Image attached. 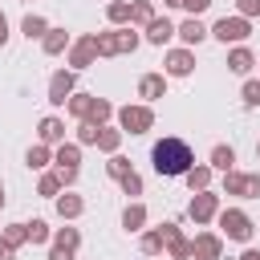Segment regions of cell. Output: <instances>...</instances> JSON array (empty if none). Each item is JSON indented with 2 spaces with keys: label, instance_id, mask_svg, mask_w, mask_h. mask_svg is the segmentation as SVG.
Instances as JSON below:
<instances>
[{
  "label": "cell",
  "instance_id": "obj_1",
  "mask_svg": "<svg viewBox=\"0 0 260 260\" xmlns=\"http://www.w3.org/2000/svg\"><path fill=\"white\" fill-rule=\"evenodd\" d=\"M150 158H154V171H158V175H187V171L195 167V154H191V146H187L183 138H162V142H154Z\"/></svg>",
  "mask_w": 260,
  "mask_h": 260
},
{
  "label": "cell",
  "instance_id": "obj_2",
  "mask_svg": "<svg viewBox=\"0 0 260 260\" xmlns=\"http://www.w3.org/2000/svg\"><path fill=\"white\" fill-rule=\"evenodd\" d=\"M219 228H223L228 240H248V236H252V219H248L244 211H236V207L219 215Z\"/></svg>",
  "mask_w": 260,
  "mask_h": 260
},
{
  "label": "cell",
  "instance_id": "obj_3",
  "mask_svg": "<svg viewBox=\"0 0 260 260\" xmlns=\"http://www.w3.org/2000/svg\"><path fill=\"white\" fill-rule=\"evenodd\" d=\"M118 118H122V126H126L130 134H142V130H150V122H154V114H150L146 106H126V110H118Z\"/></svg>",
  "mask_w": 260,
  "mask_h": 260
},
{
  "label": "cell",
  "instance_id": "obj_4",
  "mask_svg": "<svg viewBox=\"0 0 260 260\" xmlns=\"http://www.w3.org/2000/svg\"><path fill=\"white\" fill-rule=\"evenodd\" d=\"M211 32H215L223 45H228V41H244V37H248V20H244V16H223Z\"/></svg>",
  "mask_w": 260,
  "mask_h": 260
},
{
  "label": "cell",
  "instance_id": "obj_5",
  "mask_svg": "<svg viewBox=\"0 0 260 260\" xmlns=\"http://www.w3.org/2000/svg\"><path fill=\"white\" fill-rule=\"evenodd\" d=\"M223 187L232 195H260V175H236V171H228Z\"/></svg>",
  "mask_w": 260,
  "mask_h": 260
},
{
  "label": "cell",
  "instance_id": "obj_6",
  "mask_svg": "<svg viewBox=\"0 0 260 260\" xmlns=\"http://www.w3.org/2000/svg\"><path fill=\"white\" fill-rule=\"evenodd\" d=\"M175 32H179V28H175V24L167 20V16H154V20L146 24V41H150V45H167V41H171Z\"/></svg>",
  "mask_w": 260,
  "mask_h": 260
},
{
  "label": "cell",
  "instance_id": "obj_7",
  "mask_svg": "<svg viewBox=\"0 0 260 260\" xmlns=\"http://www.w3.org/2000/svg\"><path fill=\"white\" fill-rule=\"evenodd\" d=\"M69 89H73V73H53V81H49V102H53V106H65V102H69Z\"/></svg>",
  "mask_w": 260,
  "mask_h": 260
},
{
  "label": "cell",
  "instance_id": "obj_8",
  "mask_svg": "<svg viewBox=\"0 0 260 260\" xmlns=\"http://www.w3.org/2000/svg\"><path fill=\"white\" fill-rule=\"evenodd\" d=\"M191 256L195 260H219V240L215 236H195L191 240Z\"/></svg>",
  "mask_w": 260,
  "mask_h": 260
},
{
  "label": "cell",
  "instance_id": "obj_9",
  "mask_svg": "<svg viewBox=\"0 0 260 260\" xmlns=\"http://www.w3.org/2000/svg\"><path fill=\"white\" fill-rule=\"evenodd\" d=\"M138 93H142L146 102H154V98H162V93H167V77H162V73H146V77L138 81Z\"/></svg>",
  "mask_w": 260,
  "mask_h": 260
},
{
  "label": "cell",
  "instance_id": "obj_10",
  "mask_svg": "<svg viewBox=\"0 0 260 260\" xmlns=\"http://www.w3.org/2000/svg\"><path fill=\"white\" fill-rule=\"evenodd\" d=\"M93 53H98V37L77 41V49H73V69H85V65L93 61Z\"/></svg>",
  "mask_w": 260,
  "mask_h": 260
},
{
  "label": "cell",
  "instance_id": "obj_11",
  "mask_svg": "<svg viewBox=\"0 0 260 260\" xmlns=\"http://www.w3.org/2000/svg\"><path fill=\"white\" fill-rule=\"evenodd\" d=\"M191 215L203 223V219H211L215 215V195H207V191H199L195 199H191Z\"/></svg>",
  "mask_w": 260,
  "mask_h": 260
},
{
  "label": "cell",
  "instance_id": "obj_12",
  "mask_svg": "<svg viewBox=\"0 0 260 260\" xmlns=\"http://www.w3.org/2000/svg\"><path fill=\"white\" fill-rule=\"evenodd\" d=\"M167 73L187 77V73H191V53H187V49H175V53L167 57Z\"/></svg>",
  "mask_w": 260,
  "mask_h": 260
},
{
  "label": "cell",
  "instance_id": "obj_13",
  "mask_svg": "<svg viewBox=\"0 0 260 260\" xmlns=\"http://www.w3.org/2000/svg\"><path fill=\"white\" fill-rule=\"evenodd\" d=\"M98 110V98H89V93H77V98H69V114H77V118H85L89 122V114Z\"/></svg>",
  "mask_w": 260,
  "mask_h": 260
},
{
  "label": "cell",
  "instance_id": "obj_14",
  "mask_svg": "<svg viewBox=\"0 0 260 260\" xmlns=\"http://www.w3.org/2000/svg\"><path fill=\"white\" fill-rule=\"evenodd\" d=\"M179 37H183L187 45H199V41L207 37V28H203V24H199V20L191 16V20H183V24H179Z\"/></svg>",
  "mask_w": 260,
  "mask_h": 260
},
{
  "label": "cell",
  "instance_id": "obj_15",
  "mask_svg": "<svg viewBox=\"0 0 260 260\" xmlns=\"http://www.w3.org/2000/svg\"><path fill=\"white\" fill-rule=\"evenodd\" d=\"M252 65H256V61H252V53H248V49H236V53L228 57V69H232V73H248Z\"/></svg>",
  "mask_w": 260,
  "mask_h": 260
},
{
  "label": "cell",
  "instance_id": "obj_16",
  "mask_svg": "<svg viewBox=\"0 0 260 260\" xmlns=\"http://www.w3.org/2000/svg\"><path fill=\"white\" fill-rule=\"evenodd\" d=\"M232 162H236V150L232 146H215L211 150V167L215 171H232Z\"/></svg>",
  "mask_w": 260,
  "mask_h": 260
},
{
  "label": "cell",
  "instance_id": "obj_17",
  "mask_svg": "<svg viewBox=\"0 0 260 260\" xmlns=\"http://www.w3.org/2000/svg\"><path fill=\"white\" fill-rule=\"evenodd\" d=\"M20 28H24V37H28V41H32V37H45V32H49L45 16H32V12L24 16V24H20Z\"/></svg>",
  "mask_w": 260,
  "mask_h": 260
},
{
  "label": "cell",
  "instance_id": "obj_18",
  "mask_svg": "<svg viewBox=\"0 0 260 260\" xmlns=\"http://www.w3.org/2000/svg\"><path fill=\"white\" fill-rule=\"evenodd\" d=\"M41 138H45V142H61V138H65V126H61L57 118H45V122H41Z\"/></svg>",
  "mask_w": 260,
  "mask_h": 260
},
{
  "label": "cell",
  "instance_id": "obj_19",
  "mask_svg": "<svg viewBox=\"0 0 260 260\" xmlns=\"http://www.w3.org/2000/svg\"><path fill=\"white\" fill-rule=\"evenodd\" d=\"M77 158H81L77 146H61V150H57V167H61V171H77Z\"/></svg>",
  "mask_w": 260,
  "mask_h": 260
},
{
  "label": "cell",
  "instance_id": "obj_20",
  "mask_svg": "<svg viewBox=\"0 0 260 260\" xmlns=\"http://www.w3.org/2000/svg\"><path fill=\"white\" fill-rule=\"evenodd\" d=\"M142 219H146V207H142V203H134V207H126V215H122V223H126V232H138V228H142Z\"/></svg>",
  "mask_w": 260,
  "mask_h": 260
},
{
  "label": "cell",
  "instance_id": "obj_21",
  "mask_svg": "<svg viewBox=\"0 0 260 260\" xmlns=\"http://www.w3.org/2000/svg\"><path fill=\"white\" fill-rule=\"evenodd\" d=\"M65 41H69V37H65V28H49V32H45V53H61V49H65Z\"/></svg>",
  "mask_w": 260,
  "mask_h": 260
},
{
  "label": "cell",
  "instance_id": "obj_22",
  "mask_svg": "<svg viewBox=\"0 0 260 260\" xmlns=\"http://www.w3.org/2000/svg\"><path fill=\"white\" fill-rule=\"evenodd\" d=\"M207 179H211V171H207V167H191V171H187L191 191H203V187H207Z\"/></svg>",
  "mask_w": 260,
  "mask_h": 260
},
{
  "label": "cell",
  "instance_id": "obj_23",
  "mask_svg": "<svg viewBox=\"0 0 260 260\" xmlns=\"http://www.w3.org/2000/svg\"><path fill=\"white\" fill-rule=\"evenodd\" d=\"M57 211L73 219V215H81V199H77V195H61V199H57Z\"/></svg>",
  "mask_w": 260,
  "mask_h": 260
},
{
  "label": "cell",
  "instance_id": "obj_24",
  "mask_svg": "<svg viewBox=\"0 0 260 260\" xmlns=\"http://www.w3.org/2000/svg\"><path fill=\"white\" fill-rule=\"evenodd\" d=\"M130 20H142V24H150V20H154V12H150V4H146V0H138V4H130Z\"/></svg>",
  "mask_w": 260,
  "mask_h": 260
},
{
  "label": "cell",
  "instance_id": "obj_25",
  "mask_svg": "<svg viewBox=\"0 0 260 260\" xmlns=\"http://www.w3.org/2000/svg\"><path fill=\"white\" fill-rule=\"evenodd\" d=\"M4 240H8L12 248H16V244H24V240H28V223H12V228L4 232Z\"/></svg>",
  "mask_w": 260,
  "mask_h": 260
},
{
  "label": "cell",
  "instance_id": "obj_26",
  "mask_svg": "<svg viewBox=\"0 0 260 260\" xmlns=\"http://www.w3.org/2000/svg\"><path fill=\"white\" fill-rule=\"evenodd\" d=\"M28 240H32V244H45V240H49V228H45V219H32V223H28Z\"/></svg>",
  "mask_w": 260,
  "mask_h": 260
},
{
  "label": "cell",
  "instance_id": "obj_27",
  "mask_svg": "<svg viewBox=\"0 0 260 260\" xmlns=\"http://www.w3.org/2000/svg\"><path fill=\"white\" fill-rule=\"evenodd\" d=\"M98 146H102V150H114V146H118V130H106V126H102V130H98Z\"/></svg>",
  "mask_w": 260,
  "mask_h": 260
},
{
  "label": "cell",
  "instance_id": "obj_28",
  "mask_svg": "<svg viewBox=\"0 0 260 260\" xmlns=\"http://www.w3.org/2000/svg\"><path fill=\"white\" fill-rule=\"evenodd\" d=\"M122 191H126V195H142V179H138L134 171H130V175H122Z\"/></svg>",
  "mask_w": 260,
  "mask_h": 260
},
{
  "label": "cell",
  "instance_id": "obj_29",
  "mask_svg": "<svg viewBox=\"0 0 260 260\" xmlns=\"http://www.w3.org/2000/svg\"><path fill=\"white\" fill-rule=\"evenodd\" d=\"M77 240H81L77 228H61V232H57V244H61V248H77Z\"/></svg>",
  "mask_w": 260,
  "mask_h": 260
},
{
  "label": "cell",
  "instance_id": "obj_30",
  "mask_svg": "<svg viewBox=\"0 0 260 260\" xmlns=\"http://www.w3.org/2000/svg\"><path fill=\"white\" fill-rule=\"evenodd\" d=\"M45 162H49V150L45 146H32L28 150V167H45Z\"/></svg>",
  "mask_w": 260,
  "mask_h": 260
},
{
  "label": "cell",
  "instance_id": "obj_31",
  "mask_svg": "<svg viewBox=\"0 0 260 260\" xmlns=\"http://www.w3.org/2000/svg\"><path fill=\"white\" fill-rule=\"evenodd\" d=\"M57 187H61V175H45L41 179V195H57Z\"/></svg>",
  "mask_w": 260,
  "mask_h": 260
},
{
  "label": "cell",
  "instance_id": "obj_32",
  "mask_svg": "<svg viewBox=\"0 0 260 260\" xmlns=\"http://www.w3.org/2000/svg\"><path fill=\"white\" fill-rule=\"evenodd\" d=\"M244 102L248 106H260V81H248L244 85Z\"/></svg>",
  "mask_w": 260,
  "mask_h": 260
},
{
  "label": "cell",
  "instance_id": "obj_33",
  "mask_svg": "<svg viewBox=\"0 0 260 260\" xmlns=\"http://www.w3.org/2000/svg\"><path fill=\"white\" fill-rule=\"evenodd\" d=\"M110 20H130V4H110Z\"/></svg>",
  "mask_w": 260,
  "mask_h": 260
},
{
  "label": "cell",
  "instance_id": "obj_34",
  "mask_svg": "<svg viewBox=\"0 0 260 260\" xmlns=\"http://www.w3.org/2000/svg\"><path fill=\"white\" fill-rule=\"evenodd\" d=\"M110 175H118V179H122V175H130V162L114 154V158H110Z\"/></svg>",
  "mask_w": 260,
  "mask_h": 260
},
{
  "label": "cell",
  "instance_id": "obj_35",
  "mask_svg": "<svg viewBox=\"0 0 260 260\" xmlns=\"http://www.w3.org/2000/svg\"><path fill=\"white\" fill-rule=\"evenodd\" d=\"M134 45H138V37H134L130 28H126V32H118V53H122V49H134Z\"/></svg>",
  "mask_w": 260,
  "mask_h": 260
},
{
  "label": "cell",
  "instance_id": "obj_36",
  "mask_svg": "<svg viewBox=\"0 0 260 260\" xmlns=\"http://www.w3.org/2000/svg\"><path fill=\"white\" fill-rule=\"evenodd\" d=\"M142 248H146V252H158V248H162V236H158V232H150V236L142 240Z\"/></svg>",
  "mask_w": 260,
  "mask_h": 260
},
{
  "label": "cell",
  "instance_id": "obj_37",
  "mask_svg": "<svg viewBox=\"0 0 260 260\" xmlns=\"http://www.w3.org/2000/svg\"><path fill=\"white\" fill-rule=\"evenodd\" d=\"M240 4V16H252V12H260V0H236Z\"/></svg>",
  "mask_w": 260,
  "mask_h": 260
},
{
  "label": "cell",
  "instance_id": "obj_38",
  "mask_svg": "<svg viewBox=\"0 0 260 260\" xmlns=\"http://www.w3.org/2000/svg\"><path fill=\"white\" fill-rule=\"evenodd\" d=\"M207 4H211V0H183V8H191V16H199Z\"/></svg>",
  "mask_w": 260,
  "mask_h": 260
},
{
  "label": "cell",
  "instance_id": "obj_39",
  "mask_svg": "<svg viewBox=\"0 0 260 260\" xmlns=\"http://www.w3.org/2000/svg\"><path fill=\"white\" fill-rule=\"evenodd\" d=\"M49 260H73V248H61V244H57V248H53V256H49Z\"/></svg>",
  "mask_w": 260,
  "mask_h": 260
},
{
  "label": "cell",
  "instance_id": "obj_40",
  "mask_svg": "<svg viewBox=\"0 0 260 260\" xmlns=\"http://www.w3.org/2000/svg\"><path fill=\"white\" fill-rule=\"evenodd\" d=\"M0 260H12V244L8 240H0Z\"/></svg>",
  "mask_w": 260,
  "mask_h": 260
},
{
  "label": "cell",
  "instance_id": "obj_41",
  "mask_svg": "<svg viewBox=\"0 0 260 260\" xmlns=\"http://www.w3.org/2000/svg\"><path fill=\"white\" fill-rule=\"evenodd\" d=\"M8 41V20H4V12H0V45Z\"/></svg>",
  "mask_w": 260,
  "mask_h": 260
},
{
  "label": "cell",
  "instance_id": "obj_42",
  "mask_svg": "<svg viewBox=\"0 0 260 260\" xmlns=\"http://www.w3.org/2000/svg\"><path fill=\"white\" fill-rule=\"evenodd\" d=\"M240 260H260V248H248V252H244Z\"/></svg>",
  "mask_w": 260,
  "mask_h": 260
},
{
  "label": "cell",
  "instance_id": "obj_43",
  "mask_svg": "<svg viewBox=\"0 0 260 260\" xmlns=\"http://www.w3.org/2000/svg\"><path fill=\"white\" fill-rule=\"evenodd\" d=\"M167 4H183V0H167Z\"/></svg>",
  "mask_w": 260,
  "mask_h": 260
}]
</instances>
